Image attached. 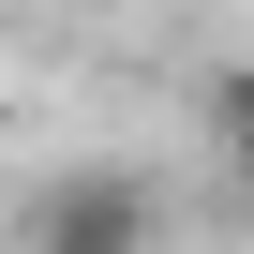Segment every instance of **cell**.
Segmentation results:
<instances>
[{
	"instance_id": "obj_1",
	"label": "cell",
	"mask_w": 254,
	"mask_h": 254,
	"mask_svg": "<svg viewBox=\"0 0 254 254\" xmlns=\"http://www.w3.org/2000/svg\"><path fill=\"white\" fill-rule=\"evenodd\" d=\"M15 254H165V180L150 165H60V180H30Z\"/></svg>"
},
{
	"instance_id": "obj_2",
	"label": "cell",
	"mask_w": 254,
	"mask_h": 254,
	"mask_svg": "<svg viewBox=\"0 0 254 254\" xmlns=\"http://www.w3.org/2000/svg\"><path fill=\"white\" fill-rule=\"evenodd\" d=\"M194 120H209V165L254 194V60H239V75H209V90H194Z\"/></svg>"
}]
</instances>
